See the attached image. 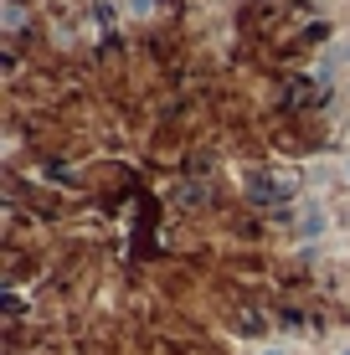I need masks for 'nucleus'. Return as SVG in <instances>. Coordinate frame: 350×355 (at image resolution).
<instances>
[{
	"instance_id": "7ed1b4c3",
	"label": "nucleus",
	"mask_w": 350,
	"mask_h": 355,
	"mask_svg": "<svg viewBox=\"0 0 350 355\" xmlns=\"http://www.w3.org/2000/svg\"><path fill=\"white\" fill-rule=\"evenodd\" d=\"M340 355H350V345H345V350H340Z\"/></svg>"
},
{
	"instance_id": "f257e3e1",
	"label": "nucleus",
	"mask_w": 350,
	"mask_h": 355,
	"mask_svg": "<svg viewBox=\"0 0 350 355\" xmlns=\"http://www.w3.org/2000/svg\"><path fill=\"white\" fill-rule=\"evenodd\" d=\"M247 196H252V201H283V196H294V180H268V175H252V180H247Z\"/></svg>"
},
{
	"instance_id": "f03ea898",
	"label": "nucleus",
	"mask_w": 350,
	"mask_h": 355,
	"mask_svg": "<svg viewBox=\"0 0 350 355\" xmlns=\"http://www.w3.org/2000/svg\"><path fill=\"white\" fill-rule=\"evenodd\" d=\"M268 355H283V350H268Z\"/></svg>"
}]
</instances>
